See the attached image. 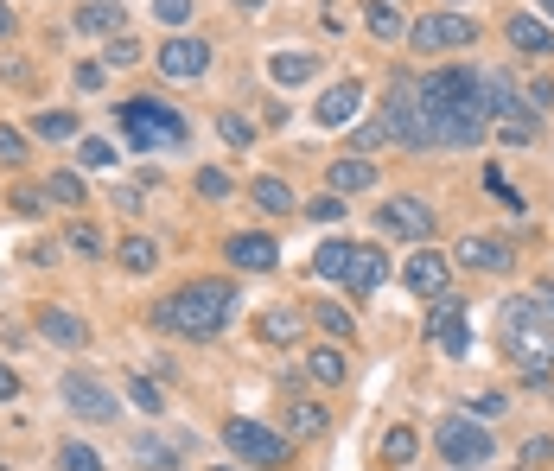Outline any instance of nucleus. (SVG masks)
Masks as SVG:
<instances>
[{
	"instance_id": "26",
	"label": "nucleus",
	"mask_w": 554,
	"mask_h": 471,
	"mask_svg": "<svg viewBox=\"0 0 554 471\" xmlns=\"http://www.w3.org/2000/svg\"><path fill=\"white\" fill-rule=\"evenodd\" d=\"M376 185V166L370 160H332V191L351 198V191H370Z\"/></svg>"
},
{
	"instance_id": "3",
	"label": "nucleus",
	"mask_w": 554,
	"mask_h": 471,
	"mask_svg": "<svg viewBox=\"0 0 554 471\" xmlns=\"http://www.w3.org/2000/svg\"><path fill=\"white\" fill-rule=\"evenodd\" d=\"M115 121H121V134H128V147L134 153H160V147H185V115L172 109V102H160V96H128L115 109Z\"/></svg>"
},
{
	"instance_id": "13",
	"label": "nucleus",
	"mask_w": 554,
	"mask_h": 471,
	"mask_svg": "<svg viewBox=\"0 0 554 471\" xmlns=\"http://www.w3.org/2000/svg\"><path fill=\"white\" fill-rule=\"evenodd\" d=\"M446 274H453V261H446L440 249H427V242H421V255L402 261V287H408V293H427V300L446 293Z\"/></svg>"
},
{
	"instance_id": "18",
	"label": "nucleus",
	"mask_w": 554,
	"mask_h": 471,
	"mask_svg": "<svg viewBox=\"0 0 554 471\" xmlns=\"http://www.w3.org/2000/svg\"><path fill=\"white\" fill-rule=\"evenodd\" d=\"M453 261H465V268H478V274H504L510 268V249H504V242H491V236H459Z\"/></svg>"
},
{
	"instance_id": "27",
	"label": "nucleus",
	"mask_w": 554,
	"mask_h": 471,
	"mask_svg": "<svg viewBox=\"0 0 554 471\" xmlns=\"http://www.w3.org/2000/svg\"><path fill=\"white\" fill-rule=\"evenodd\" d=\"M535 134H542V128H535V115L523 109V102H516L510 115H497V141H504V147H529Z\"/></svg>"
},
{
	"instance_id": "34",
	"label": "nucleus",
	"mask_w": 554,
	"mask_h": 471,
	"mask_svg": "<svg viewBox=\"0 0 554 471\" xmlns=\"http://www.w3.org/2000/svg\"><path fill=\"white\" fill-rule=\"evenodd\" d=\"M77 160L90 166V172H109V166H115V147L102 141V134H83V141H77Z\"/></svg>"
},
{
	"instance_id": "40",
	"label": "nucleus",
	"mask_w": 554,
	"mask_h": 471,
	"mask_svg": "<svg viewBox=\"0 0 554 471\" xmlns=\"http://www.w3.org/2000/svg\"><path fill=\"white\" fill-rule=\"evenodd\" d=\"M0 166H26V134L0 121Z\"/></svg>"
},
{
	"instance_id": "23",
	"label": "nucleus",
	"mask_w": 554,
	"mask_h": 471,
	"mask_svg": "<svg viewBox=\"0 0 554 471\" xmlns=\"http://www.w3.org/2000/svg\"><path fill=\"white\" fill-rule=\"evenodd\" d=\"M363 26H370V39L395 45L402 39V7H395V0H363Z\"/></svg>"
},
{
	"instance_id": "48",
	"label": "nucleus",
	"mask_w": 554,
	"mask_h": 471,
	"mask_svg": "<svg viewBox=\"0 0 554 471\" xmlns=\"http://www.w3.org/2000/svg\"><path fill=\"white\" fill-rule=\"evenodd\" d=\"M134 58H141V45H134L128 32H115L109 39V64H134Z\"/></svg>"
},
{
	"instance_id": "24",
	"label": "nucleus",
	"mask_w": 554,
	"mask_h": 471,
	"mask_svg": "<svg viewBox=\"0 0 554 471\" xmlns=\"http://www.w3.org/2000/svg\"><path fill=\"white\" fill-rule=\"evenodd\" d=\"M306 376H313V382H325V389H338V382L351 376V363H344V351H338V344H319V351H306Z\"/></svg>"
},
{
	"instance_id": "44",
	"label": "nucleus",
	"mask_w": 554,
	"mask_h": 471,
	"mask_svg": "<svg viewBox=\"0 0 554 471\" xmlns=\"http://www.w3.org/2000/svg\"><path fill=\"white\" fill-rule=\"evenodd\" d=\"M198 191H204V198H230V172H217V166H198Z\"/></svg>"
},
{
	"instance_id": "33",
	"label": "nucleus",
	"mask_w": 554,
	"mask_h": 471,
	"mask_svg": "<svg viewBox=\"0 0 554 471\" xmlns=\"http://www.w3.org/2000/svg\"><path fill=\"white\" fill-rule=\"evenodd\" d=\"M32 134H39V141H77V115H64V109L32 115Z\"/></svg>"
},
{
	"instance_id": "12",
	"label": "nucleus",
	"mask_w": 554,
	"mask_h": 471,
	"mask_svg": "<svg viewBox=\"0 0 554 471\" xmlns=\"http://www.w3.org/2000/svg\"><path fill=\"white\" fill-rule=\"evenodd\" d=\"M64 401H71V414H77V421H115V395L102 389L96 376H83V370L64 376Z\"/></svg>"
},
{
	"instance_id": "37",
	"label": "nucleus",
	"mask_w": 554,
	"mask_h": 471,
	"mask_svg": "<svg viewBox=\"0 0 554 471\" xmlns=\"http://www.w3.org/2000/svg\"><path fill=\"white\" fill-rule=\"evenodd\" d=\"M64 242H71L77 255H90V261L102 255V230H96V223H71V230H64Z\"/></svg>"
},
{
	"instance_id": "50",
	"label": "nucleus",
	"mask_w": 554,
	"mask_h": 471,
	"mask_svg": "<svg viewBox=\"0 0 554 471\" xmlns=\"http://www.w3.org/2000/svg\"><path fill=\"white\" fill-rule=\"evenodd\" d=\"M109 83V64H77V90H102Z\"/></svg>"
},
{
	"instance_id": "38",
	"label": "nucleus",
	"mask_w": 554,
	"mask_h": 471,
	"mask_svg": "<svg viewBox=\"0 0 554 471\" xmlns=\"http://www.w3.org/2000/svg\"><path fill=\"white\" fill-rule=\"evenodd\" d=\"M376 147H389V121H363L351 134V153H376Z\"/></svg>"
},
{
	"instance_id": "35",
	"label": "nucleus",
	"mask_w": 554,
	"mask_h": 471,
	"mask_svg": "<svg viewBox=\"0 0 554 471\" xmlns=\"http://www.w3.org/2000/svg\"><path fill=\"white\" fill-rule=\"evenodd\" d=\"M134 465H147V471H172V446H166V440H147V433H141V440H134Z\"/></svg>"
},
{
	"instance_id": "41",
	"label": "nucleus",
	"mask_w": 554,
	"mask_h": 471,
	"mask_svg": "<svg viewBox=\"0 0 554 471\" xmlns=\"http://www.w3.org/2000/svg\"><path fill=\"white\" fill-rule=\"evenodd\" d=\"M58 459H64V471H102V459H96V446H83V440H71V446L58 452Z\"/></svg>"
},
{
	"instance_id": "52",
	"label": "nucleus",
	"mask_w": 554,
	"mask_h": 471,
	"mask_svg": "<svg viewBox=\"0 0 554 471\" xmlns=\"http://www.w3.org/2000/svg\"><path fill=\"white\" fill-rule=\"evenodd\" d=\"M0 77H7V83H26L32 71H26V64H20V58H0Z\"/></svg>"
},
{
	"instance_id": "25",
	"label": "nucleus",
	"mask_w": 554,
	"mask_h": 471,
	"mask_svg": "<svg viewBox=\"0 0 554 471\" xmlns=\"http://www.w3.org/2000/svg\"><path fill=\"white\" fill-rule=\"evenodd\" d=\"M478 102L491 109V121L510 115V109H516V83H510L504 71H478Z\"/></svg>"
},
{
	"instance_id": "29",
	"label": "nucleus",
	"mask_w": 554,
	"mask_h": 471,
	"mask_svg": "<svg viewBox=\"0 0 554 471\" xmlns=\"http://www.w3.org/2000/svg\"><path fill=\"white\" fill-rule=\"evenodd\" d=\"M325 427H332V421H325L319 401H300V408H287V433H293V440H319Z\"/></svg>"
},
{
	"instance_id": "49",
	"label": "nucleus",
	"mask_w": 554,
	"mask_h": 471,
	"mask_svg": "<svg viewBox=\"0 0 554 471\" xmlns=\"http://www.w3.org/2000/svg\"><path fill=\"white\" fill-rule=\"evenodd\" d=\"M504 408H510L504 395H478V401H472V421H497V414H504Z\"/></svg>"
},
{
	"instance_id": "14",
	"label": "nucleus",
	"mask_w": 554,
	"mask_h": 471,
	"mask_svg": "<svg viewBox=\"0 0 554 471\" xmlns=\"http://www.w3.org/2000/svg\"><path fill=\"white\" fill-rule=\"evenodd\" d=\"M357 109H363V83L357 77H344V83H332V90L319 96V128H344V121H357Z\"/></svg>"
},
{
	"instance_id": "51",
	"label": "nucleus",
	"mask_w": 554,
	"mask_h": 471,
	"mask_svg": "<svg viewBox=\"0 0 554 471\" xmlns=\"http://www.w3.org/2000/svg\"><path fill=\"white\" fill-rule=\"evenodd\" d=\"M529 102H535V109H554V83L535 77V83H529Z\"/></svg>"
},
{
	"instance_id": "39",
	"label": "nucleus",
	"mask_w": 554,
	"mask_h": 471,
	"mask_svg": "<svg viewBox=\"0 0 554 471\" xmlns=\"http://www.w3.org/2000/svg\"><path fill=\"white\" fill-rule=\"evenodd\" d=\"M344 211H351V204H344V198H338V191H319V198H313V204H306V217H313V223H338Z\"/></svg>"
},
{
	"instance_id": "57",
	"label": "nucleus",
	"mask_w": 554,
	"mask_h": 471,
	"mask_svg": "<svg viewBox=\"0 0 554 471\" xmlns=\"http://www.w3.org/2000/svg\"><path fill=\"white\" fill-rule=\"evenodd\" d=\"M535 7H542V13H548V26H554V0H535Z\"/></svg>"
},
{
	"instance_id": "45",
	"label": "nucleus",
	"mask_w": 554,
	"mask_h": 471,
	"mask_svg": "<svg viewBox=\"0 0 554 471\" xmlns=\"http://www.w3.org/2000/svg\"><path fill=\"white\" fill-rule=\"evenodd\" d=\"M516 465H554V440H548V433H535V440L523 446V459H516Z\"/></svg>"
},
{
	"instance_id": "55",
	"label": "nucleus",
	"mask_w": 554,
	"mask_h": 471,
	"mask_svg": "<svg viewBox=\"0 0 554 471\" xmlns=\"http://www.w3.org/2000/svg\"><path fill=\"white\" fill-rule=\"evenodd\" d=\"M7 32H13V7H7V0H0V39H7Z\"/></svg>"
},
{
	"instance_id": "19",
	"label": "nucleus",
	"mask_w": 554,
	"mask_h": 471,
	"mask_svg": "<svg viewBox=\"0 0 554 471\" xmlns=\"http://www.w3.org/2000/svg\"><path fill=\"white\" fill-rule=\"evenodd\" d=\"M268 77L281 83V90H293V83H313V77H319V51H274V58H268Z\"/></svg>"
},
{
	"instance_id": "30",
	"label": "nucleus",
	"mask_w": 554,
	"mask_h": 471,
	"mask_svg": "<svg viewBox=\"0 0 554 471\" xmlns=\"http://www.w3.org/2000/svg\"><path fill=\"white\" fill-rule=\"evenodd\" d=\"M313 319H319V331H325V338H351V331H357V319H351V312H344V306H332V300H313Z\"/></svg>"
},
{
	"instance_id": "47",
	"label": "nucleus",
	"mask_w": 554,
	"mask_h": 471,
	"mask_svg": "<svg viewBox=\"0 0 554 471\" xmlns=\"http://www.w3.org/2000/svg\"><path fill=\"white\" fill-rule=\"evenodd\" d=\"M153 13H160L166 26H185L192 20V0H153Z\"/></svg>"
},
{
	"instance_id": "7",
	"label": "nucleus",
	"mask_w": 554,
	"mask_h": 471,
	"mask_svg": "<svg viewBox=\"0 0 554 471\" xmlns=\"http://www.w3.org/2000/svg\"><path fill=\"white\" fill-rule=\"evenodd\" d=\"M478 39V26L465 20V13H427V20L408 26V45L414 51H465Z\"/></svg>"
},
{
	"instance_id": "46",
	"label": "nucleus",
	"mask_w": 554,
	"mask_h": 471,
	"mask_svg": "<svg viewBox=\"0 0 554 471\" xmlns=\"http://www.w3.org/2000/svg\"><path fill=\"white\" fill-rule=\"evenodd\" d=\"M13 211H20V217H39V211H45V191H39V185H20V191H13Z\"/></svg>"
},
{
	"instance_id": "9",
	"label": "nucleus",
	"mask_w": 554,
	"mask_h": 471,
	"mask_svg": "<svg viewBox=\"0 0 554 471\" xmlns=\"http://www.w3.org/2000/svg\"><path fill=\"white\" fill-rule=\"evenodd\" d=\"M153 64H160V77H172V83H192V77L211 71V45H204V39H185V32H172V39L153 51Z\"/></svg>"
},
{
	"instance_id": "42",
	"label": "nucleus",
	"mask_w": 554,
	"mask_h": 471,
	"mask_svg": "<svg viewBox=\"0 0 554 471\" xmlns=\"http://www.w3.org/2000/svg\"><path fill=\"white\" fill-rule=\"evenodd\" d=\"M217 134H223V141H230L236 153H242V147H255V128H249L242 115H223V121H217Z\"/></svg>"
},
{
	"instance_id": "53",
	"label": "nucleus",
	"mask_w": 554,
	"mask_h": 471,
	"mask_svg": "<svg viewBox=\"0 0 554 471\" xmlns=\"http://www.w3.org/2000/svg\"><path fill=\"white\" fill-rule=\"evenodd\" d=\"M26 261H58V242H51V236H45V242H32Z\"/></svg>"
},
{
	"instance_id": "15",
	"label": "nucleus",
	"mask_w": 554,
	"mask_h": 471,
	"mask_svg": "<svg viewBox=\"0 0 554 471\" xmlns=\"http://www.w3.org/2000/svg\"><path fill=\"white\" fill-rule=\"evenodd\" d=\"M504 39H510L516 51H529V58H548V51H554V26L535 20V13H510V20H504Z\"/></svg>"
},
{
	"instance_id": "54",
	"label": "nucleus",
	"mask_w": 554,
	"mask_h": 471,
	"mask_svg": "<svg viewBox=\"0 0 554 471\" xmlns=\"http://www.w3.org/2000/svg\"><path fill=\"white\" fill-rule=\"evenodd\" d=\"M13 395H20V376H13L7 363H0V401H13Z\"/></svg>"
},
{
	"instance_id": "20",
	"label": "nucleus",
	"mask_w": 554,
	"mask_h": 471,
	"mask_svg": "<svg viewBox=\"0 0 554 471\" xmlns=\"http://www.w3.org/2000/svg\"><path fill=\"white\" fill-rule=\"evenodd\" d=\"M300 325H306V312H300V306H268L262 319H255L262 344H300Z\"/></svg>"
},
{
	"instance_id": "28",
	"label": "nucleus",
	"mask_w": 554,
	"mask_h": 471,
	"mask_svg": "<svg viewBox=\"0 0 554 471\" xmlns=\"http://www.w3.org/2000/svg\"><path fill=\"white\" fill-rule=\"evenodd\" d=\"M121 268H128V274H153V268H160V242H153V236H128V242H121Z\"/></svg>"
},
{
	"instance_id": "11",
	"label": "nucleus",
	"mask_w": 554,
	"mask_h": 471,
	"mask_svg": "<svg viewBox=\"0 0 554 471\" xmlns=\"http://www.w3.org/2000/svg\"><path fill=\"white\" fill-rule=\"evenodd\" d=\"M383 281H389V255L376 249V242H351V268H344V287H351V300H370Z\"/></svg>"
},
{
	"instance_id": "16",
	"label": "nucleus",
	"mask_w": 554,
	"mask_h": 471,
	"mask_svg": "<svg viewBox=\"0 0 554 471\" xmlns=\"http://www.w3.org/2000/svg\"><path fill=\"white\" fill-rule=\"evenodd\" d=\"M39 331L51 344H64V351H83V344H90V325H83L71 306H39Z\"/></svg>"
},
{
	"instance_id": "10",
	"label": "nucleus",
	"mask_w": 554,
	"mask_h": 471,
	"mask_svg": "<svg viewBox=\"0 0 554 471\" xmlns=\"http://www.w3.org/2000/svg\"><path fill=\"white\" fill-rule=\"evenodd\" d=\"M376 223H383V236H402V242H427L434 236V211H427L421 198H389L383 211H376Z\"/></svg>"
},
{
	"instance_id": "1",
	"label": "nucleus",
	"mask_w": 554,
	"mask_h": 471,
	"mask_svg": "<svg viewBox=\"0 0 554 471\" xmlns=\"http://www.w3.org/2000/svg\"><path fill=\"white\" fill-rule=\"evenodd\" d=\"M497 344H504V357L529 382H548L554 376V287L548 281L535 287V293L504 300V312H497Z\"/></svg>"
},
{
	"instance_id": "2",
	"label": "nucleus",
	"mask_w": 554,
	"mask_h": 471,
	"mask_svg": "<svg viewBox=\"0 0 554 471\" xmlns=\"http://www.w3.org/2000/svg\"><path fill=\"white\" fill-rule=\"evenodd\" d=\"M230 312H236V287L230 281H192V287L166 293V300L153 306V325L179 331V338H217V331L230 325Z\"/></svg>"
},
{
	"instance_id": "58",
	"label": "nucleus",
	"mask_w": 554,
	"mask_h": 471,
	"mask_svg": "<svg viewBox=\"0 0 554 471\" xmlns=\"http://www.w3.org/2000/svg\"><path fill=\"white\" fill-rule=\"evenodd\" d=\"M217 471H230V465H217Z\"/></svg>"
},
{
	"instance_id": "43",
	"label": "nucleus",
	"mask_w": 554,
	"mask_h": 471,
	"mask_svg": "<svg viewBox=\"0 0 554 471\" xmlns=\"http://www.w3.org/2000/svg\"><path fill=\"white\" fill-rule=\"evenodd\" d=\"M128 401H134V408H147V414H160V408H166V401H160V389H153L147 376H134V382H128Z\"/></svg>"
},
{
	"instance_id": "21",
	"label": "nucleus",
	"mask_w": 554,
	"mask_h": 471,
	"mask_svg": "<svg viewBox=\"0 0 554 471\" xmlns=\"http://www.w3.org/2000/svg\"><path fill=\"white\" fill-rule=\"evenodd\" d=\"M77 32L115 39V32H121V7H115V0H83V7H77Z\"/></svg>"
},
{
	"instance_id": "36",
	"label": "nucleus",
	"mask_w": 554,
	"mask_h": 471,
	"mask_svg": "<svg viewBox=\"0 0 554 471\" xmlns=\"http://www.w3.org/2000/svg\"><path fill=\"white\" fill-rule=\"evenodd\" d=\"M45 198H58V204H83V179H77V172H51V179H45Z\"/></svg>"
},
{
	"instance_id": "4",
	"label": "nucleus",
	"mask_w": 554,
	"mask_h": 471,
	"mask_svg": "<svg viewBox=\"0 0 554 471\" xmlns=\"http://www.w3.org/2000/svg\"><path fill=\"white\" fill-rule=\"evenodd\" d=\"M383 121H389V134L395 141H408L414 153H434V115H427V102H421V83L414 77H395L389 83V102H383Z\"/></svg>"
},
{
	"instance_id": "6",
	"label": "nucleus",
	"mask_w": 554,
	"mask_h": 471,
	"mask_svg": "<svg viewBox=\"0 0 554 471\" xmlns=\"http://www.w3.org/2000/svg\"><path fill=\"white\" fill-rule=\"evenodd\" d=\"M427 338H434V351H446V357H465V351H472V325H465V300H459V293H434Z\"/></svg>"
},
{
	"instance_id": "31",
	"label": "nucleus",
	"mask_w": 554,
	"mask_h": 471,
	"mask_svg": "<svg viewBox=\"0 0 554 471\" xmlns=\"http://www.w3.org/2000/svg\"><path fill=\"white\" fill-rule=\"evenodd\" d=\"M344 268H351V242H319L313 274H325V281H344Z\"/></svg>"
},
{
	"instance_id": "5",
	"label": "nucleus",
	"mask_w": 554,
	"mask_h": 471,
	"mask_svg": "<svg viewBox=\"0 0 554 471\" xmlns=\"http://www.w3.org/2000/svg\"><path fill=\"white\" fill-rule=\"evenodd\" d=\"M223 446L236 452V459H249V465H287L293 459V446H287V433H274L262 421H223Z\"/></svg>"
},
{
	"instance_id": "22",
	"label": "nucleus",
	"mask_w": 554,
	"mask_h": 471,
	"mask_svg": "<svg viewBox=\"0 0 554 471\" xmlns=\"http://www.w3.org/2000/svg\"><path fill=\"white\" fill-rule=\"evenodd\" d=\"M249 198L262 204L268 217H287V211H300V204H293V191H287V179H274V172H262V179H249Z\"/></svg>"
},
{
	"instance_id": "17",
	"label": "nucleus",
	"mask_w": 554,
	"mask_h": 471,
	"mask_svg": "<svg viewBox=\"0 0 554 471\" xmlns=\"http://www.w3.org/2000/svg\"><path fill=\"white\" fill-rule=\"evenodd\" d=\"M223 249H230V261L236 268H249V274H274V261H281V249H274V236H230L223 242Z\"/></svg>"
},
{
	"instance_id": "56",
	"label": "nucleus",
	"mask_w": 554,
	"mask_h": 471,
	"mask_svg": "<svg viewBox=\"0 0 554 471\" xmlns=\"http://www.w3.org/2000/svg\"><path fill=\"white\" fill-rule=\"evenodd\" d=\"M236 7H242V13H262V7H268V0H236Z\"/></svg>"
},
{
	"instance_id": "8",
	"label": "nucleus",
	"mask_w": 554,
	"mask_h": 471,
	"mask_svg": "<svg viewBox=\"0 0 554 471\" xmlns=\"http://www.w3.org/2000/svg\"><path fill=\"white\" fill-rule=\"evenodd\" d=\"M440 452H446L453 465H465V471L484 465V459H497L491 433H484L478 421H459V414H446V421H440Z\"/></svg>"
},
{
	"instance_id": "32",
	"label": "nucleus",
	"mask_w": 554,
	"mask_h": 471,
	"mask_svg": "<svg viewBox=\"0 0 554 471\" xmlns=\"http://www.w3.org/2000/svg\"><path fill=\"white\" fill-rule=\"evenodd\" d=\"M414 452H421V433H414V427H389V433H383V459H389V465H408Z\"/></svg>"
}]
</instances>
